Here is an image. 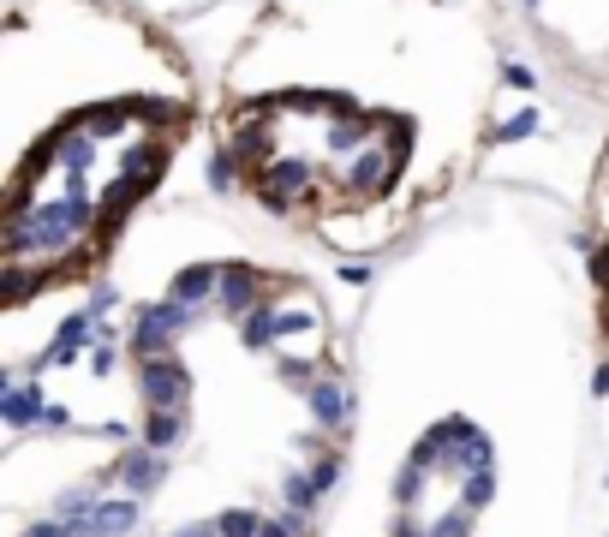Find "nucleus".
Returning a JSON list of instances; mask_svg holds the SVG:
<instances>
[{
	"label": "nucleus",
	"instance_id": "obj_1",
	"mask_svg": "<svg viewBox=\"0 0 609 537\" xmlns=\"http://www.w3.org/2000/svg\"><path fill=\"white\" fill-rule=\"evenodd\" d=\"M497 84L490 0H270L222 108L239 179L299 222L383 210Z\"/></svg>",
	"mask_w": 609,
	"mask_h": 537
},
{
	"label": "nucleus",
	"instance_id": "obj_2",
	"mask_svg": "<svg viewBox=\"0 0 609 537\" xmlns=\"http://www.w3.org/2000/svg\"><path fill=\"white\" fill-rule=\"evenodd\" d=\"M192 132V84L168 43H150L120 84L48 114L7 191L12 287L60 281L126 222Z\"/></svg>",
	"mask_w": 609,
	"mask_h": 537
},
{
	"label": "nucleus",
	"instance_id": "obj_3",
	"mask_svg": "<svg viewBox=\"0 0 609 537\" xmlns=\"http://www.w3.org/2000/svg\"><path fill=\"white\" fill-rule=\"evenodd\" d=\"M598 227H604V251H598V287H604V311H609V156H604V186H598Z\"/></svg>",
	"mask_w": 609,
	"mask_h": 537
}]
</instances>
